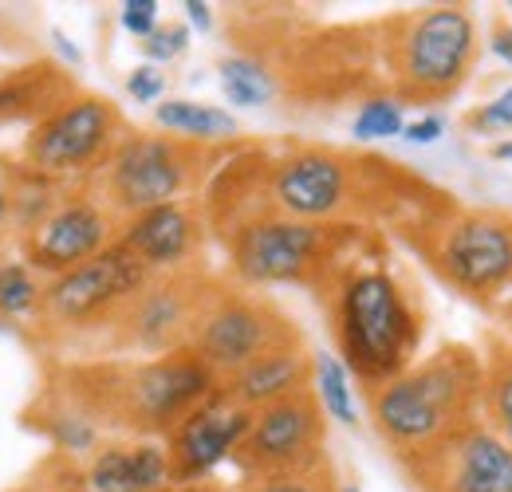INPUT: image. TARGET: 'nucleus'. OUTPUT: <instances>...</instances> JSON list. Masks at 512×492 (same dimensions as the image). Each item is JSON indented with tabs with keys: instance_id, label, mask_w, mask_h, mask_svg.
<instances>
[{
	"instance_id": "nucleus-1",
	"label": "nucleus",
	"mask_w": 512,
	"mask_h": 492,
	"mask_svg": "<svg viewBox=\"0 0 512 492\" xmlns=\"http://www.w3.org/2000/svg\"><path fill=\"white\" fill-rule=\"evenodd\" d=\"M473 390H477V367L469 351H446L375 386L371 398L375 426L398 453L422 457L426 449L442 445L446 437L469 426L465 410L473 402Z\"/></svg>"
},
{
	"instance_id": "nucleus-2",
	"label": "nucleus",
	"mask_w": 512,
	"mask_h": 492,
	"mask_svg": "<svg viewBox=\"0 0 512 492\" xmlns=\"http://www.w3.org/2000/svg\"><path fill=\"white\" fill-rule=\"evenodd\" d=\"M99 378L103 390L79 386V398L95 414H107L111 422H123L130 430H174L213 394L217 382V374L193 351H170L142 367L99 370Z\"/></svg>"
},
{
	"instance_id": "nucleus-3",
	"label": "nucleus",
	"mask_w": 512,
	"mask_h": 492,
	"mask_svg": "<svg viewBox=\"0 0 512 492\" xmlns=\"http://www.w3.org/2000/svg\"><path fill=\"white\" fill-rule=\"evenodd\" d=\"M335 331L347 367L375 386L398 378L418 343V319L410 300L386 272H359L347 280V288L339 292Z\"/></svg>"
},
{
	"instance_id": "nucleus-4",
	"label": "nucleus",
	"mask_w": 512,
	"mask_h": 492,
	"mask_svg": "<svg viewBox=\"0 0 512 492\" xmlns=\"http://www.w3.org/2000/svg\"><path fill=\"white\" fill-rule=\"evenodd\" d=\"M477 28L461 8H430L406 20L398 40V83L414 99H434L453 91L473 60Z\"/></svg>"
},
{
	"instance_id": "nucleus-5",
	"label": "nucleus",
	"mask_w": 512,
	"mask_h": 492,
	"mask_svg": "<svg viewBox=\"0 0 512 492\" xmlns=\"http://www.w3.org/2000/svg\"><path fill=\"white\" fill-rule=\"evenodd\" d=\"M292 343L300 339L276 311L256 300H233V296L201 311L193 327V355L213 374H225V378L241 374L256 359L280 347H292Z\"/></svg>"
},
{
	"instance_id": "nucleus-6",
	"label": "nucleus",
	"mask_w": 512,
	"mask_h": 492,
	"mask_svg": "<svg viewBox=\"0 0 512 492\" xmlns=\"http://www.w3.org/2000/svg\"><path fill=\"white\" fill-rule=\"evenodd\" d=\"M146 280H150V268L138 256H130L123 245H111L95 260L56 276L40 296V311L56 327H83L107 311L127 308L146 288Z\"/></svg>"
},
{
	"instance_id": "nucleus-7",
	"label": "nucleus",
	"mask_w": 512,
	"mask_h": 492,
	"mask_svg": "<svg viewBox=\"0 0 512 492\" xmlns=\"http://www.w3.org/2000/svg\"><path fill=\"white\" fill-rule=\"evenodd\" d=\"M323 418L320 402L300 390L253 414V430L241 441V461L260 477H296L312 473L320 461Z\"/></svg>"
},
{
	"instance_id": "nucleus-8",
	"label": "nucleus",
	"mask_w": 512,
	"mask_h": 492,
	"mask_svg": "<svg viewBox=\"0 0 512 492\" xmlns=\"http://www.w3.org/2000/svg\"><path fill=\"white\" fill-rule=\"evenodd\" d=\"M186 170V150L178 142L150 134L127 138L107 158V205L130 217L174 205V197L186 189Z\"/></svg>"
},
{
	"instance_id": "nucleus-9",
	"label": "nucleus",
	"mask_w": 512,
	"mask_h": 492,
	"mask_svg": "<svg viewBox=\"0 0 512 492\" xmlns=\"http://www.w3.org/2000/svg\"><path fill=\"white\" fill-rule=\"evenodd\" d=\"M115 130L119 115L107 99H71L28 134L24 150L40 174H75L103 158Z\"/></svg>"
},
{
	"instance_id": "nucleus-10",
	"label": "nucleus",
	"mask_w": 512,
	"mask_h": 492,
	"mask_svg": "<svg viewBox=\"0 0 512 492\" xmlns=\"http://www.w3.org/2000/svg\"><path fill=\"white\" fill-rule=\"evenodd\" d=\"M410 465L434 492H512L509 441L481 426L457 430Z\"/></svg>"
},
{
	"instance_id": "nucleus-11",
	"label": "nucleus",
	"mask_w": 512,
	"mask_h": 492,
	"mask_svg": "<svg viewBox=\"0 0 512 492\" xmlns=\"http://www.w3.org/2000/svg\"><path fill=\"white\" fill-rule=\"evenodd\" d=\"M327 245V229L312 221H292V217H272L241 225L233 237V268L249 284H280V280H300Z\"/></svg>"
},
{
	"instance_id": "nucleus-12",
	"label": "nucleus",
	"mask_w": 512,
	"mask_h": 492,
	"mask_svg": "<svg viewBox=\"0 0 512 492\" xmlns=\"http://www.w3.org/2000/svg\"><path fill=\"white\" fill-rule=\"evenodd\" d=\"M111 241V213L91 197H71L52 205L44 221H36L24 237V256L32 268L64 276L71 268L107 252Z\"/></svg>"
},
{
	"instance_id": "nucleus-13",
	"label": "nucleus",
	"mask_w": 512,
	"mask_h": 492,
	"mask_svg": "<svg viewBox=\"0 0 512 492\" xmlns=\"http://www.w3.org/2000/svg\"><path fill=\"white\" fill-rule=\"evenodd\" d=\"M253 414L256 410L233 402L229 394H217V398L209 394L170 430V477L193 481L213 465H221L229 453H237L253 430Z\"/></svg>"
},
{
	"instance_id": "nucleus-14",
	"label": "nucleus",
	"mask_w": 512,
	"mask_h": 492,
	"mask_svg": "<svg viewBox=\"0 0 512 492\" xmlns=\"http://www.w3.org/2000/svg\"><path fill=\"white\" fill-rule=\"evenodd\" d=\"M438 264L465 292H493L512 280V225L501 217H461L438 241Z\"/></svg>"
},
{
	"instance_id": "nucleus-15",
	"label": "nucleus",
	"mask_w": 512,
	"mask_h": 492,
	"mask_svg": "<svg viewBox=\"0 0 512 492\" xmlns=\"http://www.w3.org/2000/svg\"><path fill=\"white\" fill-rule=\"evenodd\" d=\"M347 189H351V182H347L343 158H335V154H327V150L292 154L288 162L276 166V178H272V197H276V205H280L292 221H312V225L343 209Z\"/></svg>"
},
{
	"instance_id": "nucleus-16",
	"label": "nucleus",
	"mask_w": 512,
	"mask_h": 492,
	"mask_svg": "<svg viewBox=\"0 0 512 492\" xmlns=\"http://www.w3.org/2000/svg\"><path fill=\"white\" fill-rule=\"evenodd\" d=\"M201 308L190 304L182 284H154L142 288L134 300L127 304V327L130 339L146 351H170L182 343V335L197 327Z\"/></svg>"
},
{
	"instance_id": "nucleus-17",
	"label": "nucleus",
	"mask_w": 512,
	"mask_h": 492,
	"mask_svg": "<svg viewBox=\"0 0 512 492\" xmlns=\"http://www.w3.org/2000/svg\"><path fill=\"white\" fill-rule=\"evenodd\" d=\"M119 245L127 248L130 256H138L146 268H174L197 245V221L190 217V209H182L174 201V205H162V209L130 217Z\"/></svg>"
},
{
	"instance_id": "nucleus-18",
	"label": "nucleus",
	"mask_w": 512,
	"mask_h": 492,
	"mask_svg": "<svg viewBox=\"0 0 512 492\" xmlns=\"http://www.w3.org/2000/svg\"><path fill=\"white\" fill-rule=\"evenodd\" d=\"M170 481V453L154 441L111 445L91 461V492H158Z\"/></svg>"
},
{
	"instance_id": "nucleus-19",
	"label": "nucleus",
	"mask_w": 512,
	"mask_h": 492,
	"mask_svg": "<svg viewBox=\"0 0 512 492\" xmlns=\"http://www.w3.org/2000/svg\"><path fill=\"white\" fill-rule=\"evenodd\" d=\"M308 382V359L300 351V343L292 347H280L264 359H256L253 367H245L241 374L229 378V398L249 406V410H264L280 398H292L300 394Z\"/></svg>"
},
{
	"instance_id": "nucleus-20",
	"label": "nucleus",
	"mask_w": 512,
	"mask_h": 492,
	"mask_svg": "<svg viewBox=\"0 0 512 492\" xmlns=\"http://www.w3.org/2000/svg\"><path fill=\"white\" fill-rule=\"evenodd\" d=\"M154 123L170 134H182V138H233L237 134V119L221 107H205V103H193V99H170V103H158L154 107Z\"/></svg>"
},
{
	"instance_id": "nucleus-21",
	"label": "nucleus",
	"mask_w": 512,
	"mask_h": 492,
	"mask_svg": "<svg viewBox=\"0 0 512 492\" xmlns=\"http://www.w3.org/2000/svg\"><path fill=\"white\" fill-rule=\"evenodd\" d=\"M221 91L233 107H264L272 95H276V83L272 75L260 67L256 60H245V56H229L221 60Z\"/></svg>"
},
{
	"instance_id": "nucleus-22",
	"label": "nucleus",
	"mask_w": 512,
	"mask_h": 492,
	"mask_svg": "<svg viewBox=\"0 0 512 492\" xmlns=\"http://www.w3.org/2000/svg\"><path fill=\"white\" fill-rule=\"evenodd\" d=\"M316 390H320V406L327 410V418H335L339 426H355L359 422L355 394H351V382H347V367L327 351L316 355Z\"/></svg>"
},
{
	"instance_id": "nucleus-23",
	"label": "nucleus",
	"mask_w": 512,
	"mask_h": 492,
	"mask_svg": "<svg viewBox=\"0 0 512 492\" xmlns=\"http://www.w3.org/2000/svg\"><path fill=\"white\" fill-rule=\"evenodd\" d=\"M48 79H52V67H32V71H20V75L4 79L0 83V119H20L24 111H32L28 103H36V111L44 103V111H48V95L40 91V83H48Z\"/></svg>"
},
{
	"instance_id": "nucleus-24",
	"label": "nucleus",
	"mask_w": 512,
	"mask_h": 492,
	"mask_svg": "<svg viewBox=\"0 0 512 492\" xmlns=\"http://www.w3.org/2000/svg\"><path fill=\"white\" fill-rule=\"evenodd\" d=\"M40 284L32 280L28 264H0V315H28L40 308Z\"/></svg>"
},
{
	"instance_id": "nucleus-25",
	"label": "nucleus",
	"mask_w": 512,
	"mask_h": 492,
	"mask_svg": "<svg viewBox=\"0 0 512 492\" xmlns=\"http://www.w3.org/2000/svg\"><path fill=\"white\" fill-rule=\"evenodd\" d=\"M402 126H406V115H402V103L398 99H371V103H363L359 107V115H355V138H394V134H402Z\"/></svg>"
},
{
	"instance_id": "nucleus-26",
	"label": "nucleus",
	"mask_w": 512,
	"mask_h": 492,
	"mask_svg": "<svg viewBox=\"0 0 512 492\" xmlns=\"http://www.w3.org/2000/svg\"><path fill=\"white\" fill-rule=\"evenodd\" d=\"M48 433H52V441L67 449V453H87L91 445H95V426H91V418L87 414H79V410H64V414H52V422H48Z\"/></svg>"
},
{
	"instance_id": "nucleus-27",
	"label": "nucleus",
	"mask_w": 512,
	"mask_h": 492,
	"mask_svg": "<svg viewBox=\"0 0 512 492\" xmlns=\"http://www.w3.org/2000/svg\"><path fill=\"white\" fill-rule=\"evenodd\" d=\"M186 48H190V28L186 24H158L154 36L142 40V52H146V60L154 63V67L178 60Z\"/></svg>"
},
{
	"instance_id": "nucleus-28",
	"label": "nucleus",
	"mask_w": 512,
	"mask_h": 492,
	"mask_svg": "<svg viewBox=\"0 0 512 492\" xmlns=\"http://www.w3.org/2000/svg\"><path fill=\"white\" fill-rule=\"evenodd\" d=\"M127 95L134 103H154L158 107L162 95H166V71L154 67V63H138L127 79Z\"/></svg>"
},
{
	"instance_id": "nucleus-29",
	"label": "nucleus",
	"mask_w": 512,
	"mask_h": 492,
	"mask_svg": "<svg viewBox=\"0 0 512 492\" xmlns=\"http://www.w3.org/2000/svg\"><path fill=\"white\" fill-rule=\"evenodd\" d=\"M119 24L127 28L130 36L150 40L154 28H158V4H154V0H127V4L119 8Z\"/></svg>"
},
{
	"instance_id": "nucleus-30",
	"label": "nucleus",
	"mask_w": 512,
	"mask_h": 492,
	"mask_svg": "<svg viewBox=\"0 0 512 492\" xmlns=\"http://www.w3.org/2000/svg\"><path fill=\"white\" fill-rule=\"evenodd\" d=\"M477 130H509L512 126V87H505L493 103H485L477 115H473Z\"/></svg>"
},
{
	"instance_id": "nucleus-31",
	"label": "nucleus",
	"mask_w": 512,
	"mask_h": 492,
	"mask_svg": "<svg viewBox=\"0 0 512 492\" xmlns=\"http://www.w3.org/2000/svg\"><path fill=\"white\" fill-rule=\"evenodd\" d=\"M493 414H497V426L505 433L512 449V370H505L501 378H493Z\"/></svg>"
},
{
	"instance_id": "nucleus-32",
	"label": "nucleus",
	"mask_w": 512,
	"mask_h": 492,
	"mask_svg": "<svg viewBox=\"0 0 512 492\" xmlns=\"http://www.w3.org/2000/svg\"><path fill=\"white\" fill-rule=\"evenodd\" d=\"M442 134H446V119H442V115H422L418 123L402 126V138L414 142V146H430V142H438Z\"/></svg>"
},
{
	"instance_id": "nucleus-33",
	"label": "nucleus",
	"mask_w": 512,
	"mask_h": 492,
	"mask_svg": "<svg viewBox=\"0 0 512 492\" xmlns=\"http://www.w3.org/2000/svg\"><path fill=\"white\" fill-rule=\"evenodd\" d=\"M253 492H323L320 481H312V473H296V477H260Z\"/></svg>"
},
{
	"instance_id": "nucleus-34",
	"label": "nucleus",
	"mask_w": 512,
	"mask_h": 492,
	"mask_svg": "<svg viewBox=\"0 0 512 492\" xmlns=\"http://www.w3.org/2000/svg\"><path fill=\"white\" fill-rule=\"evenodd\" d=\"M182 8H186V16H190V24L197 28V32H213V12H209V4H201V0H186Z\"/></svg>"
},
{
	"instance_id": "nucleus-35",
	"label": "nucleus",
	"mask_w": 512,
	"mask_h": 492,
	"mask_svg": "<svg viewBox=\"0 0 512 492\" xmlns=\"http://www.w3.org/2000/svg\"><path fill=\"white\" fill-rule=\"evenodd\" d=\"M493 52H497V60H505L512 67V28H497L493 32Z\"/></svg>"
},
{
	"instance_id": "nucleus-36",
	"label": "nucleus",
	"mask_w": 512,
	"mask_h": 492,
	"mask_svg": "<svg viewBox=\"0 0 512 492\" xmlns=\"http://www.w3.org/2000/svg\"><path fill=\"white\" fill-rule=\"evenodd\" d=\"M52 44H56V48L64 52V60H67V63H83V56H79V48H71V44H67V36L60 32V28H52Z\"/></svg>"
},
{
	"instance_id": "nucleus-37",
	"label": "nucleus",
	"mask_w": 512,
	"mask_h": 492,
	"mask_svg": "<svg viewBox=\"0 0 512 492\" xmlns=\"http://www.w3.org/2000/svg\"><path fill=\"white\" fill-rule=\"evenodd\" d=\"M8 213H12V197H8V189L0 185V233H4V221H8Z\"/></svg>"
},
{
	"instance_id": "nucleus-38",
	"label": "nucleus",
	"mask_w": 512,
	"mask_h": 492,
	"mask_svg": "<svg viewBox=\"0 0 512 492\" xmlns=\"http://www.w3.org/2000/svg\"><path fill=\"white\" fill-rule=\"evenodd\" d=\"M493 154H497V158H512V142H505V146H497Z\"/></svg>"
},
{
	"instance_id": "nucleus-39",
	"label": "nucleus",
	"mask_w": 512,
	"mask_h": 492,
	"mask_svg": "<svg viewBox=\"0 0 512 492\" xmlns=\"http://www.w3.org/2000/svg\"><path fill=\"white\" fill-rule=\"evenodd\" d=\"M339 492H359V485H343Z\"/></svg>"
}]
</instances>
